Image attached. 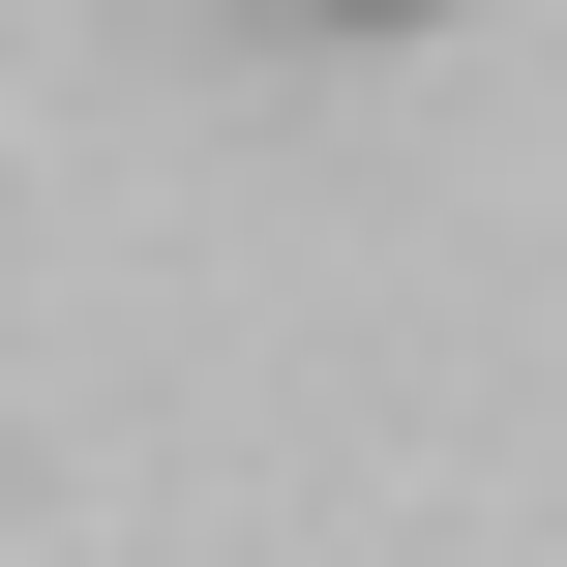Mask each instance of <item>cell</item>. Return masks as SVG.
<instances>
[{
  "label": "cell",
  "instance_id": "6da1fadb",
  "mask_svg": "<svg viewBox=\"0 0 567 567\" xmlns=\"http://www.w3.org/2000/svg\"><path fill=\"white\" fill-rule=\"evenodd\" d=\"M329 30H419V0H329Z\"/></svg>",
  "mask_w": 567,
  "mask_h": 567
}]
</instances>
